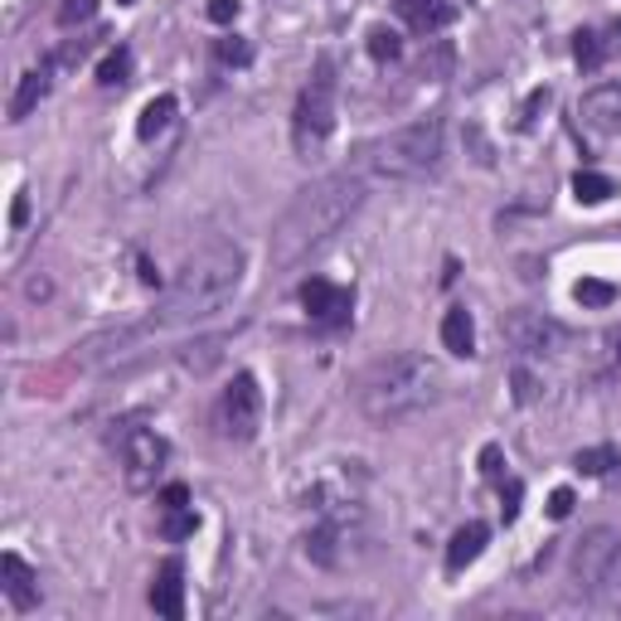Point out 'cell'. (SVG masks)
Masks as SVG:
<instances>
[{
  "mask_svg": "<svg viewBox=\"0 0 621 621\" xmlns=\"http://www.w3.org/2000/svg\"><path fill=\"white\" fill-rule=\"evenodd\" d=\"M364 194H370V170L350 165L335 175L315 180L287 204V214L272 228V267H297L301 258H311L315 248H325L350 218L360 214Z\"/></svg>",
  "mask_w": 621,
  "mask_h": 621,
  "instance_id": "cell-1",
  "label": "cell"
},
{
  "mask_svg": "<svg viewBox=\"0 0 621 621\" xmlns=\"http://www.w3.org/2000/svg\"><path fill=\"white\" fill-rule=\"evenodd\" d=\"M243 287V248L228 238L204 243L194 258H185L180 277L170 282L161 315H151V331L161 325H194V321H210L214 311H224L234 301V291Z\"/></svg>",
  "mask_w": 621,
  "mask_h": 621,
  "instance_id": "cell-2",
  "label": "cell"
},
{
  "mask_svg": "<svg viewBox=\"0 0 621 621\" xmlns=\"http://www.w3.org/2000/svg\"><path fill=\"white\" fill-rule=\"evenodd\" d=\"M437 398H442V370L428 355H388L370 364L355 388V404L374 428H394L404 418H418Z\"/></svg>",
  "mask_w": 621,
  "mask_h": 621,
  "instance_id": "cell-3",
  "label": "cell"
},
{
  "mask_svg": "<svg viewBox=\"0 0 621 621\" xmlns=\"http://www.w3.org/2000/svg\"><path fill=\"white\" fill-rule=\"evenodd\" d=\"M442 151H447L442 117H418L408 127H394L388 137L364 146L360 165L379 180H428L442 165Z\"/></svg>",
  "mask_w": 621,
  "mask_h": 621,
  "instance_id": "cell-4",
  "label": "cell"
},
{
  "mask_svg": "<svg viewBox=\"0 0 621 621\" xmlns=\"http://www.w3.org/2000/svg\"><path fill=\"white\" fill-rule=\"evenodd\" d=\"M335 58H321L315 73L307 78V88L297 93V107H291V146H297L301 161H315L325 151L335 131Z\"/></svg>",
  "mask_w": 621,
  "mask_h": 621,
  "instance_id": "cell-5",
  "label": "cell"
},
{
  "mask_svg": "<svg viewBox=\"0 0 621 621\" xmlns=\"http://www.w3.org/2000/svg\"><path fill=\"white\" fill-rule=\"evenodd\" d=\"M117 452H121V481H127V491H151L170 461V442L156 428L127 422L117 437Z\"/></svg>",
  "mask_w": 621,
  "mask_h": 621,
  "instance_id": "cell-6",
  "label": "cell"
},
{
  "mask_svg": "<svg viewBox=\"0 0 621 621\" xmlns=\"http://www.w3.org/2000/svg\"><path fill=\"white\" fill-rule=\"evenodd\" d=\"M214 422H218V432H224L228 442H248V437L258 432L263 388H258V379H253L248 370L234 374V384L224 388V398H218V408H214Z\"/></svg>",
  "mask_w": 621,
  "mask_h": 621,
  "instance_id": "cell-7",
  "label": "cell"
},
{
  "mask_svg": "<svg viewBox=\"0 0 621 621\" xmlns=\"http://www.w3.org/2000/svg\"><path fill=\"white\" fill-rule=\"evenodd\" d=\"M505 340L520 355H558L568 345V331L544 311H510L505 315Z\"/></svg>",
  "mask_w": 621,
  "mask_h": 621,
  "instance_id": "cell-8",
  "label": "cell"
},
{
  "mask_svg": "<svg viewBox=\"0 0 621 621\" xmlns=\"http://www.w3.org/2000/svg\"><path fill=\"white\" fill-rule=\"evenodd\" d=\"M617 544H621V534H617V529H588V534H582V539L574 544V558H568V574H574V592H578L582 602H588L592 582H598L602 564L612 558Z\"/></svg>",
  "mask_w": 621,
  "mask_h": 621,
  "instance_id": "cell-9",
  "label": "cell"
},
{
  "mask_svg": "<svg viewBox=\"0 0 621 621\" xmlns=\"http://www.w3.org/2000/svg\"><path fill=\"white\" fill-rule=\"evenodd\" d=\"M297 297H301V307H307L311 321H321V325H345L350 307H355L350 287H335V282H325V277H307Z\"/></svg>",
  "mask_w": 621,
  "mask_h": 621,
  "instance_id": "cell-10",
  "label": "cell"
},
{
  "mask_svg": "<svg viewBox=\"0 0 621 621\" xmlns=\"http://www.w3.org/2000/svg\"><path fill=\"white\" fill-rule=\"evenodd\" d=\"M578 117H582V127L598 131V137H617L621 131V83H598L592 93H582Z\"/></svg>",
  "mask_w": 621,
  "mask_h": 621,
  "instance_id": "cell-11",
  "label": "cell"
},
{
  "mask_svg": "<svg viewBox=\"0 0 621 621\" xmlns=\"http://www.w3.org/2000/svg\"><path fill=\"white\" fill-rule=\"evenodd\" d=\"M151 607H156V617H165V621L185 617V568H180V558H165V564L156 568V578H151Z\"/></svg>",
  "mask_w": 621,
  "mask_h": 621,
  "instance_id": "cell-12",
  "label": "cell"
},
{
  "mask_svg": "<svg viewBox=\"0 0 621 621\" xmlns=\"http://www.w3.org/2000/svg\"><path fill=\"white\" fill-rule=\"evenodd\" d=\"M0 588H6V598L15 612H34V607H40V574H34L20 554L0 558Z\"/></svg>",
  "mask_w": 621,
  "mask_h": 621,
  "instance_id": "cell-13",
  "label": "cell"
},
{
  "mask_svg": "<svg viewBox=\"0 0 621 621\" xmlns=\"http://www.w3.org/2000/svg\"><path fill=\"white\" fill-rule=\"evenodd\" d=\"M398 15L408 20L413 34H437L457 20V6L452 0H398Z\"/></svg>",
  "mask_w": 621,
  "mask_h": 621,
  "instance_id": "cell-14",
  "label": "cell"
},
{
  "mask_svg": "<svg viewBox=\"0 0 621 621\" xmlns=\"http://www.w3.org/2000/svg\"><path fill=\"white\" fill-rule=\"evenodd\" d=\"M485 544H491V529H485L481 520L461 525V529L452 534V544H447V574H467V568L485 554Z\"/></svg>",
  "mask_w": 621,
  "mask_h": 621,
  "instance_id": "cell-15",
  "label": "cell"
},
{
  "mask_svg": "<svg viewBox=\"0 0 621 621\" xmlns=\"http://www.w3.org/2000/svg\"><path fill=\"white\" fill-rule=\"evenodd\" d=\"M49 73H54V64H40V68H30V73H20V83H15V97H10V121H24L34 113V107L49 97Z\"/></svg>",
  "mask_w": 621,
  "mask_h": 621,
  "instance_id": "cell-16",
  "label": "cell"
},
{
  "mask_svg": "<svg viewBox=\"0 0 621 621\" xmlns=\"http://www.w3.org/2000/svg\"><path fill=\"white\" fill-rule=\"evenodd\" d=\"M588 602L602 607V612H612V617H621V544L612 549V558L602 564V574H598V582H592Z\"/></svg>",
  "mask_w": 621,
  "mask_h": 621,
  "instance_id": "cell-17",
  "label": "cell"
},
{
  "mask_svg": "<svg viewBox=\"0 0 621 621\" xmlns=\"http://www.w3.org/2000/svg\"><path fill=\"white\" fill-rule=\"evenodd\" d=\"M442 345L452 350L457 360L477 355V325H471V311L467 307H452L442 315Z\"/></svg>",
  "mask_w": 621,
  "mask_h": 621,
  "instance_id": "cell-18",
  "label": "cell"
},
{
  "mask_svg": "<svg viewBox=\"0 0 621 621\" xmlns=\"http://www.w3.org/2000/svg\"><path fill=\"white\" fill-rule=\"evenodd\" d=\"M170 121H175V97L161 93V97H151V103L141 107V117H137V137H141V141H156V137H161V131L170 127Z\"/></svg>",
  "mask_w": 621,
  "mask_h": 621,
  "instance_id": "cell-19",
  "label": "cell"
},
{
  "mask_svg": "<svg viewBox=\"0 0 621 621\" xmlns=\"http://www.w3.org/2000/svg\"><path fill=\"white\" fill-rule=\"evenodd\" d=\"M612 194H617L612 175H598V170H578V175H574V200L578 204H607Z\"/></svg>",
  "mask_w": 621,
  "mask_h": 621,
  "instance_id": "cell-20",
  "label": "cell"
},
{
  "mask_svg": "<svg viewBox=\"0 0 621 621\" xmlns=\"http://www.w3.org/2000/svg\"><path fill=\"white\" fill-rule=\"evenodd\" d=\"M127 78H131V49H127V44H117L113 54H107L103 64H97V83H103V88H121Z\"/></svg>",
  "mask_w": 621,
  "mask_h": 621,
  "instance_id": "cell-21",
  "label": "cell"
},
{
  "mask_svg": "<svg viewBox=\"0 0 621 621\" xmlns=\"http://www.w3.org/2000/svg\"><path fill=\"white\" fill-rule=\"evenodd\" d=\"M574 58H578V68H582V73L602 68L607 40H602V34H592V30H578V34H574Z\"/></svg>",
  "mask_w": 621,
  "mask_h": 621,
  "instance_id": "cell-22",
  "label": "cell"
},
{
  "mask_svg": "<svg viewBox=\"0 0 621 621\" xmlns=\"http://www.w3.org/2000/svg\"><path fill=\"white\" fill-rule=\"evenodd\" d=\"M574 301H578V307H592V311H598V307H612V301H617V287H612V282H598V277H582V282L574 287Z\"/></svg>",
  "mask_w": 621,
  "mask_h": 621,
  "instance_id": "cell-23",
  "label": "cell"
},
{
  "mask_svg": "<svg viewBox=\"0 0 621 621\" xmlns=\"http://www.w3.org/2000/svg\"><path fill=\"white\" fill-rule=\"evenodd\" d=\"M617 447H588V452H578L574 457V467L582 471V477H607V471L617 467Z\"/></svg>",
  "mask_w": 621,
  "mask_h": 621,
  "instance_id": "cell-24",
  "label": "cell"
},
{
  "mask_svg": "<svg viewBox=\"0 0 621 621\" xmlns=\"http://www.w3.org/2000/svg\"><path fill=\"white\" fill-rule=\"evenodd\" d=\"M214 54H218V64H228V68H248L253 64V44L238 40V34H224V40L214 44Z\"/></svg>",
  "mask_w": 621,
  "mask_h": 621,
  "instance_id": "cell-25",
  "label": "cell"
},
{
  "mask_svg": "<svg viewBox=\"0 0 621 621\" xmlns=\"http://www.w3.org/2000/svg\"><path fill=\"white\" fill-rule=\"evenodd\" d=\"M364 44H370V58H379V64H394V58L404 54V44H398V34H394V30H384V24H374V30H370V40H364Z\"/></svg>",
  "mask_w": 621,
  "mask_h": 621,
  "instance_id": "cell-26",
  "label": "cell"
},
{
  "mask_svg": "<svg viewBox=\"0 0 621 621\" xmlns=\"http://www.w3.org/2000/svg\"><path fill=\"white\" fill-rule=\"evenodd\" d=\"M194 529H200V515H194V505L165 510V525H161V534H165V539H190Z\"/></svg>",
  "mask_w": 621,
  "mask_h": 621,
  "instance_id": "cell-27",
  "label": "cell"
},
{
  "mask_svg": "<svg viewBox=\"0 0 621 621\" xmlns=\"http://www.w3.org/2000/svg\"><path fill=\"white\" fill-rule=\"evenodd\" d=\"M93 15H97V0H64V6H58V24H64V30H73V24H83Z\"/></svg>",
  "mask_w": 621,
  "mask_h": 621,
  "instance_id": "cell-28",
  "label": "cell"
},
{
  "mask_svg": "<svg viewBox=\"0 0 621 621\" xmlns=\"http://www.w3.org/2000/svg\"><path fill=\"white\" fill-rule=\"evenodd\" d=\"M544 107H549V88H534V93H529V103L520 107V131H529L534 121H539Z\"/></svg>",
  "mask_w": 621,
  "mask_h": 621,
  "instance_id": "cell-29",
  "label": "cell"
},
{
  "mask_svg": "<svg viewBox=\"0 0 621 621\" xmlns=\"http://www.w3.org/2000/svg\"><path fill=\"white\" fill-rule=\"evenodd\" d=\"M238 0H210V6H204V15H210L214 24H234L238 20Z\"/></svg>",
  "mask_w": 621,
  "mask_h": 621,
  "instance_id": "cell-30",
  "label": "cell"
},
{
  "mask_svg": "<svg viewBox=\"0 0 621 621\" xmlns=\"http://www.w3.org/2000/svg\"><path fill=\"white\" fill-rule=\"evenodd\" d=\"M568 515H574V491L558 485V491L549 495V520H568Z\"/></svg>",
  "mask_w": 621,
  "mask_h": 621,
  "instance_id": "cell-31",
  "label": "cell"
},
{
  "mask_svg": "<svg viewBox=\"0 0 621 621\" xmlns=\"http://www.w3.org/2000/svg\"><path fill=\"white\" fill-rule=\"evenodd\" d=\"M515 398H520V404H534V398H539V384H534V374L515 370Z\"/></svg>",
  "mask_w": 621,
  "mask_h": 621,
  "instance_id": "cell-32",
  "label": "cell"
},
{
  "mask_svg": "<svg viewBox=\"0 0 621 621\" xmlns=\"http://www.w3.org/2000/svg\"><path fill=\"white\" fill-rule=\"evenodd\" d=\"M481 471H485V477H491V481H501V447H485V452H481Z\"/></svg>",
  "mask_w": 621,
  "mask_h": 621,
  "instance_id": "cell-33",
  "label": "cell"
},
{
  "mask_svg": "<svg viewBox=\"0 0 621 621\" xmlns=\"http://www.w3.org/2000/svg\"><path fill=\"white\" fill-rule=\"evenodd\" d=\"M520 491H525V485H520V481H510L505 491H501V495H505V525L520 515Z\"/></svg>",
  "mask_w": 621,
  "mask_h": 621,
  "instance_id": "cell-34",
  "label": "cell"
},
{
  "mask_svg": "<svg viewBox=\"0 0 621 621\" xmlns=\"http://www.w3.org/2000/svg\"><path fill=\"white\" fill-rule=\"evenodd\" d=\"M180 505H190V491H185V485H165L161 510H180Z\"/></svg>",
  "mask_w": 621,
  "mask_h": 621,
  "instance_id": "cell-35",
  "label": "cell"
},
{
  "mask_svg": "<svg viewBox=\"0 0 621 621\" xmlns=\"http://www.w3.org/2000/svg\"><path fill=\"white\" fill-rule=\"evenodd\" d=\"M24 218H30V200H24V190H20V194H15V210H10V224L20 228Z\"/></svg>",
  "mask_w": 621,
  "mask_h": 621,
  "instance_id": "cell-36",
  "label": "cell"
},
{
  "mask_svg": "<svg viewBox=\"0 0 621 621\" xmlns=\"http://www.w3.org/2000/svg\"><path fill=\"white\" fill-rule=\"evenodd\" d=\"M612 34H617V40H621V20H617V24H612Z\"/></svg>",
  "mask_w": 621,
  "mask_h": 621,
  "instance_id": "cell-37",
  "label": "cell"
},
{
  "mask_svg": "<svg viewBox=\"0 0 621 621\" xmlns=\"http://www.w3.org/2000/svg\"><path fill=\"white\" fill-rule=\"evenodd\" d=\"M117 6H137V0H117Z\"/></svg>",
  "mask_w": 621,
  "mask_h": 621,
  "instance_id": "cell-38",
  "label": "cell"
}]
</instances>
